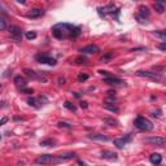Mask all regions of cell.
I'll list each match as a JSON object with an SVG mask.
<instances>
[{
    "mask_svg": "<svg viewBox=\"0 0 166 166\" xmlns=\"http://www.w3.org/2000/svg\"><path fill=\"white\" fill-rule=\"evenodd\" d=\"M154 9L157 11V13H163L165 12V3L163 2H157V3H154Z\"/></svg>",
    "mask_w": 166,
    "mask_h": 166,
    "instance_id": "cell-18",
    "label": "cell"
},
{
    "mask_svg": "<svg viewBox=\"0 0 166 166\" xmlns=\"http://www.w3.org/2000/svg\"><path fill=\"white\" fill-rule=\"evenodd\" d=\"M58 83H60V85H65V79L64 78H60L58 79Z\"/></svg>",
    "mask_w": 166,
    "mask_h": 166,
    "instance_id": "cell-38",
    "label": "cell"
},
{
    "mask_svg": "<svg viewBox=\"0 0 166 166\" xmlns=\"http://www.w3.org/2000/svg\"><path fill=\"white\" fill-rule=\"evenodd\" d=\"M55 144V140L53 139H47V140H42L40 141V145L42 147H51Z\"/></svg>",
    "mask_w": 166,
    "mask_h": 166,
    "instance_id": "cell-24",
    "label": "cell"
},
{
    "mask_svg": "<svg viewBox=\"0 0 166 166\" xmlns=\"http://www.w3.org/2000/svg\"><path fill=\"white\" fill-rule=\"evenodd\" d=\"M80 108H83V109H87V108H88L87 103H86V101H82V103H80Z\"/></svg>",
    "mask_w": 166,
    "mask_h": 166,
    "instance_id": "cell-36",
    "label": "cell"
},
{
    "mask_svg": "<svg viewBox=\"0 0 166 166\" xmlns=\"http://www.w3.org/2000/svg\"><path fill=\"white\" fill-rule=\"evenodd\" d=\"M24 73H25L27 77H31V78H36V74H35V71H33L31 69H24Z\"/></svg>",
    "mask_w": 166,
    "mask_h": 166,
    "instance_id": "cell-26",
    "label": "cell"
},
{
    "mask_svg": "<svg viewBox=\"0 0 166 166\" xmlns=\"http://www.w3.org/2000/svg\"><path fill=\"white\" fill-rule=\"evenodd\" d=\"M138 77H141V78H148V79H153V80H160L162 74L161 73H153V71H145V70H138L135 73Z\"/></svg>",
    "mask_w": 166,
    "mask_h": 166,
    "instance_id": "cell-3",
    "label": "cell"
},
{
    "mask_svg": "<svg viewBox=\"0 0 166 166\" xmlns=\"http://www.w3.org/2000/svg\"><path fill=\"white\" fill-rule=\"evenodd\" d=\"M52 34L57 39H70V38H77L80 34V27L74 26L71 24H57L52 27Z\"/></svg>",
    "mask_w": 166,
    "mask_h": 166,
    "instance_id": "cell-1",
    "label": "cell"
},
{
    "mask_svg": "<svg viewBox=\"0 0 166 166\" xmlns=\"http://www.w3.org/2000/svg\"><path fill=\"white\" fill-rule=\"evenodd\" d=\"M153 35H154L156 38H160V39L162 40V43L166 40V34H165V31H154Z\"/></svg>",
    "mask_w": 166,
    "mask_h": 166,
    "instance_id": "cell-21",
    "label": "cell"
},
{
    "mask_svg": "<svg viewBox=\"0 0 166 166\" xmlns=\"http://www.w3.org/2000/svg\"><path fill=\"white\" fill-rule=\"evenodd\" d=\"M91 140H97V141H108L109 138L107 135H101V134H91L88 136Z\"/></svg>",
    "mask_w": 166,
    "mask_h": 166,
    "instance_id": "cell-13",
    "label": "cell"
},
{
    "mask_svg": "<svg viewBox=\"0 0 166 166\" xmlns=\"http://www.w3.org/2000/svg\"><path fill=\"white\" fill-rule=\"evenodd\" d=\"M8 30H9V33H11V35L16 39V42H18L20 40V36H21V34H22V31H21V27H18V26H14V25H11L9 27H8Z\"/></svg>",
    "mask_w": 166,
    "mask_h": 166,
    "instance_id": "cell-8",
    "label": "cell"
},
{
    "mask_svg": "<svg viewBox=\"0 0 166 166\" xmlns=\"http://www.w3.org/2000/svg\"><path fill=\"white\" fill-rule=\"evenodd\" d=\"M152 116H153V117H160V116H161V110H157V113L154 112Z\"/></svg>",
    "mask_w": 166,
    "mask_h": 166,
    "instance_id": "cell-37",
    "label": "cell"
},
{
    "mask_svg": "<svg viewBox=\"0 0 166 166\" xmlns=\"http://www.w3.org/2000/svg\"><path fill=\"white\" fill-rule=\"evenodd\" d=\"M74 96H75V97H80V95H79V94H77V92H74Z\"/></svg>",
    "mask_w": 166,
    "mask_h": 166,
    "instance_id": "cell-40",
    "label": "cell"
},
{
    "mask_svg": "<svg viewBox=\"0 0 166 166\" xmlns=\"http://www.w3.org/2000/svg\"><path fill=\"white\" fill-rule=\"evenodd\" d=\"M36 38V33L35 31H27L26 33V39L31 40V39H35Z\"/></svg>",
    "mask_w": 166,
    "mask_h": 166,
    "instance_id": "cell-28",
    "label": "cell"
},
{
    "mask_svg": "<svg viewBox=\"0 0 166 166\" xmlns=\"http://www.w3.org/2000/svg\"><path fill=\"white\" fill-rule=\"evenodd\" d=\"M101 157L104 160H109V161H116L118 157H117V153H114L113 150H108V149H104L101 152Z\"/></svg>",
    "mask_w": 166,
    "mask_h": 166,
    "instance_id": "cell-10",
    "label": "cell"
},
{
    "mask_svg": "<svg viewBox=\"0 0 166 166\" xmlns=\"http://www.w3.org/2000/svg\"><path fill=\"white\" fill-rule=\"evenodd\" d=\"M135 127L140 131H150L153 129V123L145 117H138L135 119Z\"/></svg>",
    "mask_w": 166,
    "mask_h": 166,
    "instance_id": "cell-2",
    "label": "cell"
},
{
    "mask_svg": "<svg viewBox=\"0 0 166 166\" xmlns=\"http://www.w3.org/2000/svg\"><path fill=\"white\" fill-rule=\"evenodd\" d=\"M0 139H2V136H0Z\"/></svg>",
    "mask_w": 166,
    "mask_h": 166,
    "instance_id": "cell-43",
    "label": "cell"
},
{
    "mask_svg": "<svg viewBox=\"0 0 166 166\" xmlns=\"http://www.w3.org/2000/svg\"><path fill=\"white\" fill-rule=\"evenodd\" d=\"M112 56H113L112 53H107V55H105V56H104V57L101 58V62H105L107 60H109V58H112Z\"/></svg>",
    "mask_w": 166,
    "mask_h": 166,
    "instance_id": "cell-32",
    "label": "cell"
},
{
    "mask_svg": "<svg viewBox=\"0 0 166 166\" xmlns=\"http://www.w3.org/2000/svg\"><path fill=\"white\" fill-rule=\"evenodd\" d=\"M7 30V22L4 18H0V31H4Z\"/></svg>",
    "mask_w": 166,
    "mask_h": 166,
    "instance_id": "cell-30",
    "label": "cell"
},
{
    "mask_svg": "<svg viewBox=\"0 0 166 166\" xmlns=\"http://www.w3.org/2000/svg\"><path fill=\"white\" fill-rule=\"evenodd\" d=\"M104 122L108 123L109 126H117V121L116 119H112V118H104Z\"/></svg>",
    "mask_w": 166,
    "mask_h": 166,
    "instance_id": "cell-29",
    "label": "cell"
},
{
    "mask_svg": "<svg viewBox=\"0 0 166 166\" xmlns=\"http://www.w3.org/2000/svg\"><path fill=\"white\" fill-rule=\"evenodd\" d=\"M160 49H161L162 52H165V51H166V42H163V43L160 46Z\"/></svg>",
    "mask_w": 166,
    "mask_h": 166,
    "instance_id": "cell-35",
    "label": "cell"
},
{
    "mask_svg": "<svg viewBox=\"0 0 166 166\" xmlns=\"http://www.w3.org/2000/svg\"><path fill=\"white\" fill-rule=\"evenodd\" d=\"M149 14H150V12H149L148 7L140 5L139 7V13L136 14V18L139 20V22H145V20L149 17Z\"/></svg>",
    "mask_w": 166,
    "mask_h": 166,
    "instance_id": "cell-4",
    "label": "cell"
},
{
    "mask_svg": "<svg viewBox=\"0 0 166 166\" xmlns=\"http://www.w3.org/2000/svg\"><path fill=\"white\" fill-rule=\"evenodd\" d=\"M14 83H16V86H18V87H25V86H26V80H25V78L21 77V75H17V77L14 78Z\"/></svg>",
    "mask_w": 166,
    "mask_h": 166,
    "instance_id": "cell-17",
    "label": "cell"
},
{
    "mask_svg": "<svg viewBox=\"0 0 166 166\" xmlns=\"http://www.w3.org/2000/svg\"><path fill=\"white\" fill-rule=\"evenodd\" d=\"M57 126H58L60 129H69V130H70V129H73V125H71V123H69V122H64V121H62V122H58V123H57Z\"/></svg>",
    "mask_w": 166,
    "mask_h": 166,
    "instance_id": "cell-23",
    "label": "cell"
},
{
    "mask_svg": "<svg viewBox=\"0 0 166 166\" xmlns=\"http://www.w3.org/2000/svg\"><path fill=\"white\" fill-rule=\"evenodd\" d=\"M104 108L108 109V110H110V112H113V113H118V112H119V108H118V107L112 105V104H108V103L104 104Z\"/></svg>",
    "mask_w": 166,
    "mask_h": 166,
    "instance_id": "cell-20",
    "label": "cell"
},
{
    "mask_svg": "<svg viewBox=\"0 0 166 166\" xmlns=\"http://www.w3.org/2000/svg\"><path fill=\"white\" fill-rule=\"evenodd\" d=\"M36 60L40 62V64H47V65H56V60L51 56H47V55H38L36 56Z\"/></svg>",
    "mask_w": 166,
    "mask_h": 166,
    "instance_id": "cell-6",
    "label": "cell"
},
{
    "mask_svg": "<svg viewBox=\"0 0 166 166\" xmlns=\"http://www.w3.org/2000/svg\"><path fill=\"white\" fill-rule=\"evenodd\" d=\"M43 14H44V11H43V9L35 8V9H33V11L29 13V17H30V18H36V17H40V16H43Z\"/></svg>",
    "mask_w": 166,
    "mask_h": 166,
    "instance_id": "cell-16",
    "label": "cell"
},
{
    "mask_svg": "<svg viewBox=\"0 0 166 166\" xmlns=\"http://www.w3.org/2000/svg\"><path fill=\"white\" fill-rule=\"evenodd\" d=\"M74 157H75V153L70 152V153H66V154H61V156L55 157L53 161H67V160H71V158H74Z\"/></svg>",
    "mask_w": 166,
    "mask_h": 166,
    "instance_id": "cell-14",
    "label": "cell"
},
{
    "mask_svg": "<svg viewBox=\"0 0 166 166\" xmlns=\"http://www.w3.org/2000/svg\"><path fill=\"white\" fill-rule=\"evenodd\" d=\"M27 104L29 105H31V107H34V108H39V105H38V99H35V97H29L27 99Z\"/></svg>",
    "mask_w": 166,
    "mask_h": 166,
    "instance_id": "cell-22",
    "label": "cell"
},
{
    "mask_svg": "<svg viewBox=\"0 0 166 166\" xmlns=\"http://www.w3.org/2000/svg\"><path fill=\"white\" fill-rule=\"evenodd\" d=\"M64 107H65L66 109L71 110V112H75V110H77V107H75L74 104H71L70 101H65V103H64Z\"/></svg>",
    "mask_w": 166,
    "mask_h": 166,
    "instance_id": "cell-25",
    "label": "cell"
},
{
    "mask_svg": "<svg viewBox=\"0 0 166 166\" xmlns=\"http://www.w3.org/2000/svg\"><path fill=\"white\" fill-rule=\"evenodd\" d=\"M8 122V117H3L2 119H0V126H3L4 123H7Z\"/></svg>",
    "mask_w": 166,
    "mask_h": 166,
    "instance_id": "cell-34",
    "label": "cell"
},
{
    "mask_svg": "<svg viewBox=\"0 0 166 166\" xmlns=\"http://www.w3.org/2000/svg\"><path fill=\"white\" fill-rule=\"evenodd\" d=\"M149 161L153 163V165H160L161 163V161H162V156L160 154V153H153V154H150V157H149Z\"/></svg>",
    "mask_w": 166,
    "mask_h": 166,
    "instance_id": "cell-15",
    "label": "cell"
},
{
    "mask_svg": "<svg viewBox=\"0 0 166 166\" xmlns=\"http://www.w3.org/2000/svg\"><path fill=\"white\" fill-rule=\"evenodd\" d=\"M0 11H4V7H3L2 4H0Z\"/></svg>",
    "mask_w": 166,
    "mask_h": 166,
    "instance_id": "cell-41",
    "label": "cell"
},
{
    "mask_svg": "<svg viewBox=\"0 0 166 166\" xmlns=\"http://www.w3.org/2000/svg\"><path fill=\"white\" fill-rule=\"evenodd\" d=\"M53 160H55V156H52V154H42V156H39V157L35 160V162H36L38 165H46V163L52 162Z\"/></svg>",
    "mask_w": 166,
    "mask_h": 166,
    "instance_id": "cell-7",
    "label": "cell"
},
{
    "mask_svg": "<svg viewBox=\"0 0 166 166\" xmlns=\"http://www.w3.org/2000/svg\"><path fill=\"white\" fill-rule=\"evenodd\" d=\"M2 105H3V103H2V101H0V107H2Z\"/></svg>",
    "mask_w": 166,
    "mask_h": 166,
    "instance_id": "cell-42",
    "label": "cell"
},
{
    "mask_svg": "<svg viewBox=\"0 0 166 166\" xmlns=\"http://www.w3.org/2000/svg\"><path fill=\"white\" fill-rule=\"evenodd\" d=\"M144 143L152 144V145H160V147H163L165 143H166V139L162 138V136H153V138H147V139L144 140Z\"/></svg>",
    "mask_w": 166,
    "mask_h": 166,
    "instance_id": "cell-5",
    "label": "cell"
},
{
    "mask_svg": "<svg viewBox=\"0 0 166 166\" xmlns=\"http://www.w3.org/2000/svg\"><path fill=\"white\" fill-rule=\"evenodd\" d=\"M99 51H100V49H99V47H97V46H95V44H90V46L83 47V48L80 49V52L86 53V55H94V53H97Z\"/></svg>",
    "mask_w": 166,
    "mask_h": 166,
    "instance_id": "cell-9",
    "label": "cell"
},
{
    "mask_svg": "<svg viewBox=\"0 0 166 166\" xmlns=\"http://www.w3.org/2000/svg\"><path fill=\"white\" fill-rule=\"evenodd\" d=\"M75 64H78V65H80V64H87V58L83 57V56L77 57V58H75Z\"/></svg>",
    "mask_w": 166,
    "mask_h": 166,
    "instance_id": "cell-27",
    "label": "cell"
},
{
    "mask_svg": "<svg viewBox=\"0 0 166 166\" xmlns=\"http://www.w3.org/2000/svg\"><path fill=\"white\" fill-rule=\"evenodd\" d=\"M130 139H131L130 136H127V138H121V139H114V140H113V144H114L118 149H122V148L126 145V143L130 141Z\"/></svg>",
    "mask_w": 166,
    "mask_h": 166,
    "instance_id": "cell-11",
    "label": "cell"
},
{
    "mask_svg": "<svg viewBox=\"0 0 166 166\" xmlns=\"http://www.w3.org/2000/svg\"><path fill=\"white\" fill-rule=\"evenodd\" d=\"M104 82L108 83V85H123V83H125L122 79H118L116 77H105Z\"/></svg>",
    "mask_w": 166,
    "mask_h": 166,
    "instance_id": "cell-12",
    "label": "cell"
},
{
    "mask_svg": "<svg viewBox=\"0 0 166 166\" xmlns=\"http://www.w3.org/2000/svg\"><path fill=\"white\" fill-rule=\"evenodd\" d=\"M88 79V75L87 74H79L78 75V80L79 82H85V80H87Z\"/></svg>",
    "mask_w": 166,
    "mask_h": 166,
    "instance_id": "cell-31",
    "label": "cell"
},
{
    "mask_svg": "<svg viewBox=\"0 0 166 166\" xmlns=\"http://www.w3.org/2000/svg\"><path fill=\"white\" fill-rule=\"evenodd\" d=\"M114 8H116V7H114L113 4H109V5H107V7L99 8V13L101 14L103 12H104V13H108V12H113V11H114Z\"/></svg>",
    "mask_w": 166,
    "mask_h": 166,
    "instance_id": "cell-19",
    "label": "cell"
},
{
    "mask_svg": "<svg viewBox=\"0 0 166 166\" xmlns=\"http://www.w3.org/2000/svg\"><path fill=\"white\" fill-rule=\"evenodd\" d=\"M78 165H79V166H87L85 162H82V161H78Z\"/></svg>",
    "mask_w": 166,
    "mask_h": 166,
    "instance_id": "cell-39",
    "label": "cell"
},
{
    "mask_svg": "<svg viewBox=\"0 0 166 166\" xmlns=\"http://www.w3.org/2000/svg\"><path fill=\"white\" fill-rule=\"evenodd\" d=\"M21 91H22L24 94H33V92H34V91H33V88H22Z\"/></svg>",
    "mask_w": 166,
    "mask_h": 166,
    "instance_id": "cell-33",
    "label": "cell"
}]
</instances>
